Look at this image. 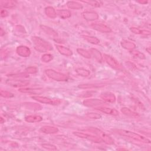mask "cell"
I'll list each match as a JSON object with an SVG mask.
<instances>
[{"instance_id": "obj_15", "label": "cell", "mask_w": 151, "mask_h": 151, "mask_svg": "<svg viewBox=\"0 0 151 151\" xmlns=\"http://www.w3.org/2000/svg\"><path fill=\"white\" fill-rule=\"evenodd\" d=\"M40 27L41 29L44 33H45L47 35L52 37L53 38H56L58 37L57 32L52 28H51L48 26H47V25H40Z\"/></svg>"}, {"instance_id": "obj_29", "label": "cell", "mask_w": 151, "mask_h": 151, "mask_svg": "<svg viewBox=\"0 0 151 151\" xmlns=\"http://www.w3.org/2000/svg\"><path fill=\"white\" fill-rule=\"evenodd\" d=\"M82 37L85 40H86L87 42H88L89 43H91L92 44L97 45L100 43L99 39L96 37L91 36V35H82Z\"/></svg>"}, {"instance_id": "obj_25", "label": "cell", "mask_w": 151, "mask_h": 151, "mask_svg": "<svg viewBox=\"0 0 151 151\" xmlns=\"http://www.w3.org/2000/svg\"><path fill=\"white\" fill-rule=\"evenodd\" d=\"M130 30L131 32L135 34H139V35H150L151 32L147 29H142L136 27H130Z\"/></svg>"}, {"instance_id": "obj_26", "label": "cell", "mask_w": 151, "mask_h": 151, "mask_svg": "<svg viewBox=\"0 0 151 151\" xmlns=\"http://www.w3.org/2000/svg\"><path fill=\"white\" fill-rule=\"evenodd\" d=\"M45 14L46 15L50 18H55L57 14L55 9L52 6H47L45 8Z\"/></svg>"}, {"instance_id": "obj_14", "label": "cell", "mask_w": 151, "mask_h": 151, "mask_svg": "<svg viewBox=\"0 0 151 151\" xmlns=\"http://www.w3.org/2000/svg\"><path fill=\"white\" fill-rule=\"evenodd\" d=\"M101 99L105 103H113L116 101V97L115 95L111 92H105L100 95Z\"/></svg>"}, {"instance_id": "obj_12", "label": "cell", "mask_w": 151, "mask_h": 151, "mask_svg": "<svg viewBox=\"0 0 151 151\" xmlns=\"http://www.w3.org/2000/svg\"><path fill=\"white\" fill-rule=\"evenodd\" d=\"M16 52L18 55L24 58L28 57L31 54V50L25 45H19L17 47Z\"/></svg>"}, {"instance_id": "obj_23", "label": "cell", "mask_w": 151, "mask_h": 151, "mask_svg": "<svg viewBox=\"0 0 151 151\" xmlns=\"http://www.w3.org/2000/svg\"><path fill=\"white\" fill-rule=\"evenodd\" d=\"M25 120L28 123H37L42 120V117L37 114L28 115L25 117Z\"/></svg>"}, {"instance_id": "obj_11", "label": "cell", "mask_w": 151, "mask_h": 151, "mask_svg": "<svg viewBox=\"0 0 151 151\" xmlns=\"http://www.w3.org/2000/svg\"><path fill=\"white\" fill-rule=\"evenodd\" d=\"M95 109L99 110L101 112H103L105 114H109V115H111V116H119V111L113 108H110V107H105V106H98L95 107Z\"/></svg>"}, {"instance_id": "obj_10", "label": "cell", "mask_w": 151, "mask_h": 151, "mask_svg": "<svg viewBox=\"0 0 151 151\" xmlns=\"http://www.w3.org/2000/svg\"><path fill=\"white\" fill-rule=\"evenodd\" d=\"M6 83L12 87H24L29 84V81L27 80H8Z\"/></svg>"}, {"instance_id": "obj_36", "label": "cell", "mask_w": 151, "mask_h": 151, "mask_svg": "<svg viewBox=\"0 0 151 151\" xmlns=\"http://www.w3.org/2000/svg\"><path fill=\"white\" fill-rule=\"evenodd\" d=\"M86 116L90 118V119H99L101 117V116L97 113H93V112H90V113H87Z\"/></svg>"}, {"instance_id": "obj_1", "label": "cell", "mask_w": 151, "mask_h": 151, "mask_svg": "<svg viewBox=\"0 0 151 151\" xmlns=\"http://www.w3.org/2000/svg\"><path fill=\"white\" fill-rule=\"evenodd\" d=\"M114 131L115 133H117L119 135L130 138L134 140L146 144L150 143V140L149 139L134 132L125 129H115L114 130Z\"/></svg>"}, {"instance_id": "obj_46", "label": "cell", "mask_w": 151, "mask_h": 151, "mask_svg": "<svg viewBox=\"0 0 151 151\" xmlns=\"http://www.w3.org/2000/svg\"><path fill=\"white\" fill-rule=\"evenodd\" d=\"M146 51L148 52L149 54H150V47L147 48H146Z\"/></svg>"}, {"instance_id": "obj_6", "label": "cell", "mask_w": 151, "mask_h": 151, "mask_svg": "<svg viewBox=\"0 0 151 151\" xmlns=\"http://www.w3.org/2000/svg\"><path fill=\"white\" fill-rule=\"evenodd\" d=\"M73 133L74 136H76L78 137L87 139L89 141H91V142L96 143H100L103 142L102 140L97 136H94L93 134H87V133H85L83 132H74Z\"/></svg>"}, {"instance_id": "obj_33", "label": "cell", "mask_w": 151, "mask_h": 151, "mask_svg": "<svg viewBox=\"0 0 151 151\" xmlns=\"http://www.w3.org/2000/svg\"><path fill=\"white\" fill-rule=\"evenodd\" d=\"M53 59V56L52 54H49V53H45L44 54L41 58V61L43 63H48L50 61H51Z\"/></svg>"}, {"instance_id": "obj_8", "label": "cell", "mask_w": 151, "mask_h": 151, "mask_svg": "<svg viewBox=\"0 0 151 151\" xmlns=\"http://www.w3.org/2000/svg\"><path fill=\"white\" fill-rule=\"evenodd\" d=\"M83 104L86 107H96L98 106H103L106 103L101 99H88L83 101Z\"/></svg>"}, {"instance_id": "obj_35", "label": "cell", "mask_w": 151, "mask_h": 151, "mask_svg": "<svg viewBox=\"0 0 151 151\" xmlns=\"http://www.w3.org/2000/svg\"><path fill=\"white\" fill-rule=\"evenodd\" d=\"M41 146L42 148L48 150H57V147L52 145V144H50V143H43L41 145Z\"/></svg>"}, {"instance_id": "obj_28", "label": "cell", "mask_w": 151, "mask_h": 151, "mask_svg": "<svg viewBox=\"0 0 151 151\" xmlns=\"http://www.w3.org/2000/svg\"><path fill=\"white\" fill-rule=\"evenodd\" d=\"M67 6L71 9H80L83 8L82 5L77 1H68L66 4Z\"/></svg>"}, {"instance_id": "obj_30", "label": "cell", "mask_w": 151, "mask_h": 151, "mask_svg": "<svg viewBox=\"0 0 151 151\" xmlns=\"http://www.w3.org/2000/svg\"><path fill=\"white\" fill-rule=\"evenodd\" d=\"M75 71L77 73V74H78V76H80L81 77H88L90 74V72L88 70L84 68H82V67L76 68Z\"/></svg>"}, {"instance_id": "obj_22", "label": "cell", "mask_w": 151, "mask_h": 151, "mask_svg": "<svg viewBox=\"0 0 151 151\" xmlns=\"http://www.w3.org/2000/svg\"><path fill=\"white\" fill-rule=\"evenodd\" d=\"M17 2L12 0H2L0 1L1 7L4 8H14Z\"/></svg>"}, {"instance_id": "obj_13", "label": "cell", "mask_w": 151, "mask_h": 151, "mask_svg": "<svg viewBox=\"0 0 151 151\" xmlns=\"http://www.w3.org/2000/svg\"><path fill=\"white\" fill-rule=\"evenodd\" d=\"M83 17L87 21H92L99 18L98 14L94 11H86L82 13Z\"/></svg>"}, {"instance_id": "obj_17", "label": "cell", "mask_w": 151, "mask_h": 151, "mask_svg": "<svg viewBox=\"0 0 151 151\" xmlns=\"http://www.w3.org/2000/svg\"><path fill=\"white\" fill-rule=\"evenodd\" d=\"M55 48L58 52L64 56L70 57L73 55V52L71 50L61 45H55Z\"/></svg>"}, {"instance_id": "obj_44", "label": "cell", "mask_w": 151, "mask_h": 151, "mask_svg": "<svg viewBox=\"0 0 151 151\" xmlns=\"http://www.w3.org/2000/svg\"><path fill=\"white\" fill-rule=\"evenodd\" d=\"M137 2L140 4H146L147 3V1H137Z\"/></svg>"}, {"instance_id": "obj_40", "label": "cell", "mask_w": 151, "mask_h": 151, "mask_svg": "<svg viewBox=\"0 0 151 151\" xmlns=\"http://www.w3.org/2000/svg\"><path fill=\"white\" fill-rule=\"evenodd\" d=\"M84 3H86L90 6L93 7H100V2L97 1H82Z\"/></svg>"}, {"instance_id": "obj_7", "label": "cell", "mask_w": 151, "mask_h": 151, "mask_svg": "<svg viewBox=\"0 0 151 151\" xmlns=\"http://www.w3.org/2000/svg\"><path fill=\"white\" fill-rule=\"evenodd\" d=\"M104 60L106 61V63L110 65L111 68L117 70H122L123 67L121 65V64L113 57H111L110 55L104 54L103 55Z\"/></svg>"}, {"instance_id": "obj_32", "label": "cell", "mask_w": 151, "mask_h": 151, "mask_svg": "<svg viewBox=\"0 0 151 151\" xmlns=\"http://www.w3.org/2000/svg\"><path fill=\"white\" fill-rule=\"evenodd\" d=\"M130 53L136 58L142 59V60H143V59L146 58V57H145V54L143 53H142V52L138 51V50H131V51H130Z\"/></svg>"}, {"instance_id": "obj_27", "label": "cell", "mask_w": 151, "mask_h": 151, "mask_svg": "<svg viewBox=\"0 0 151 151\" xmlns=\"http://www.w3.org/2000/svg\"><path fill=\"white\" fill-rule=\"evenodd\" d=\"M57 14L62 19H67L71 16V13L68 9H58L57 11Z\"/></svg>"}, {"instance_id": "obj_38", "label": "cell", "mask_w": 151, "mask_h": 151, "mask_svg": "<svg viewBox=\"0 0 151 151\" xmlns=\"http://www.w3.org/2000/svg\"><path fill=\"white\" fill-rule=\"evenodd\" d=\"M38 68L34 66H30L25 69V72L27 74H35L38 72Z\"/></svg>"}, {"instance_id": "obj_34", "label": "cell", "mask_w": 151, "mask_h": 151, "mask_svg": "<svg viewBox=\"0 0 151 151\" xmlns=\"http://www.w3.org/2000/svg\"><path fill=\"white\" fill-rule=\"evenodd\" d=\"M24 105L27 108H28L29 109H32V110H38L41 109V106L38 104L36 103H24Z\"/></svg>"}, {"instance_id": "obj_39", "label": "cell", "mask_w": 151, "mask_h": 151, "mask_svg": "<svg viewBox=\"0 0 151 151\" xmlns=\"http://www.w3.org/2000/svg\"><path fill=\"white\" fill-rule=\"evenodd\" d=\"M0 94L2 97H4V98H11L14 97V94L6 90H1Z\"/></svg>"}, {"instance_id": "obj_24", "label": "cell", "mask_w": 151, "mask_h": 151, "mask_svg": "<svg viewBox=\"0 0 151 151\" xmlns=\"http://www.w3.org/2000/svg\"><path fill=\"white\" fill-rule=\"evenodd\" d=\"M89 52L91 54V55H92L94 57V58L98 62H101L102 61L103 55L98 50L94 48H91L89 50Z\"/></svg>"}, {"instance_id": "obj_2", "label": "cell", "mask_w": 151, "mask_h": 151, "mask_svg": "<svg viewBox=\"0 0 151 151\" xmlns=\"http://www.w3.org/2000/svg\"><path fill=\"white\" fill-rule=\"evenodd\" d=\"M31 41L35 50L38 52H45L52 50V47L50 43L39 37H32Z\"/></svg>"}, {"instance_id": "obj_16", "label": "cell", "mask_w": 151, "mask_h": 151, "mask_svg": "<svg viewBox=\"0 0 151 151\" xmlns=\"http://www.w3.org/2000/svg\"><path fill=\"white\" fill-rule=\"evenodd\" d=\"M40 130L41 132L43 133L50 134L57 133V132H58L59 129L55 126L48 125V126H43L40 128Z\"/></svg>"}, {"instance_id": "obj_3", "label": "cell", "mask_w": 151, "mask_h": 151, "mask_svg": "<svg viewBox=\"0 0 151 151\" xmlns=\"http://www.w3.org/2000/svg\"><path fill=\"white\" fill-rule=\"evenodd\" d=\"M87 130L95 134L96 136L99 137L103 142H104L107 145H113L114 143V140L112 139V137L109 136V134L105 133L103 131H101L100 129L94 127H88Z\"/></svg>"}, {"instance_id": "obj_4", "label": "cell", "mask_w": 151, "mask_h": 151, "mask_svg": "<svg viewBox=\"0 0 151 151\" xmlns=\"http://www.w3.org/2000/svg\"><path fill=\"white\" fill-rule=\"evenodd\" d=\"M44 72L49 78L55 81H66L68 80V77L67 75L52 69H47Z\"/></svg>"}, {"instance_id": "obj_18", "label": "cell", "mask_w": 151, "mask_h": 151, "mask_svg": "<svg viewBox=\"0 0 151 151\" xmlns=\"http://www.w3.org/2000/svg\"><path fill=\"white\" fill-rule=\"evenodd\" d=\"M19 91L24 93H28L32 94H38L42 92V90L41 88H26L22 87L19 88Z\"/></svg>"}, {"instance_id": "obj_31", "label": "cell", "mask_w": 151, "mask_h": 151, "mask_svg": "<svg viewBox=\"0 0 151 151\" xmlns=\"http://www.w3.org/2000/svg\"><path fill=\"white\" fill-rule=\"evenodd\" d=\"M77 52L78 54H80V55H81L83 57H84L85 58L89 59L91 57V54L90 53L89 51L83 49V48H77Z\"/></svg>"}, {"instance_id": "obj_5", "label": "cell", "mask_w": 151, "mask_h": 151, "mask_svg": "<svg viewBox=\"0 0 151 151\" xmlns=\"http://www.w3.org/2000/svg\"><path fill=\"white\" fill-rule=\"evenodd\" d=\"M32 99H34L35 101H37L38 102L46 104H50L52 106H57L59 105L61 101L60 99H51L45 96H34L31 97Z\"/></svg>"}, {"instance_id": "obj_21", "label": "cell", "mask_w": 151, "mask_h": 151, "mask_svg": "<svg viewBox=\"0 0 151 151\" xmlns=\"http://www.w3.org/2000/svg\"><path fill=\"white\" fill-rule=\"evenodd\" d=\"M105 86L103 83H90V84H83L78 85V87L83 89H91L94 88H100Z\"/></svg>"}, {"instance_id": "obj_45", "label": "cell", "mask_w": 151, "mask_h": 151, "mask_svg": "<svg viewBox=\"0 0 151 151\" xmlns=\"http://www.w3.org/2000/svg\"><path fill=\"white\" fill-rule=\"evenodd\" d=\"M0 120H1V123L2 124V123H4V122H5V120H4V119H3V117H1V118H0Z\"/></svg>"}, {"instance_id": "obj_20", "label": "cell", "mask_w": 151, "mask_h": 151, "mask_svg": "<svg viewBox=\"0 0 151 151\" xmlns=\"http://www.w3.org/2000/svg\"><path fill=\"white\" fill-rule=\"evenodd\" d=\"M120 45L123 48L130 51L134 50L136 47L133 42L127 40H123L120 42Z\"/></svg>"}, {"instance_id": "obj_43", "label": "cell", "mask_w": 151, "mask_h": 151, "mask_svg": "<svg viewBox=\"0 0 151 151\" xmlns=\"http://www.w3.org/2000/svg\"><path fill=\"white\" fill-rule=\"evenodd\" d=\"M5 31L3 29V28L2 27H1V28H0V35L1 37H2L3 35H5Z\"/></svg>"}, {"instance_id": "obj_19", "label": "cell", "mask_w": 151, "mask_h": 151, "mask_svg": "<svg viewBox=\"0 0 151 151\" xmlns=\"http://www.w3.org/2000/svg\"><path fill=\"white\" fill-rule=\"evenodd\" d=\"M120 111L124 115H126L127 116H129V117H130L137 118V117H139V114L137 113L132 110L131 109H130L129 108L126 107H122L121 109H120Z\"/></svg>"}, {"instance_id": "obj_42", "label": "cell", "mask_w": 151, "mask_h": 151, "mask_svg": "<svg viewBox=\"0 0 151 151\" xmlns=\"http://www.w3.org/2000/svg\"><path fill=\"white\" fill-rule=\"evenodd\" d=\"M8 15V12L5 9H1V17L2 18L6 17Z\"/></svg>"}, {"instance_id": "obj_37", "label": "cell", "mask_w": 151, "mask_h": 151, "mask_svg": "<svg viewBox=\"0 0 151 151\" xmlns=\"http://www.w3.org/2000/svg\"><path fill=\"white\" fill-rule=\"evenodd\" d=\"M8 76L14 77V78H27L29 77L28 74L27 73H20L19 74H9Z\"/></svg>"}, {"instance_id": "obj_9", "label": "cell", "mask_w": 151, "mask_h": 151, "mask_svg": "<svg viewBox=\"0 0 151 151\" xmlns=\"http://www.w3.org/2000/svg\"><path fill=\"white\" fill-rule=\"evenodd\" d=\"M90 27L97 31L103 33H109L111 32V29L107 25L100 22H93L91 24Z\"/></svg>"}, {"instance_id": "obj_41", "label": "cell", "mask_w": 151, "mask_h": 151, "mask_svg": "<svg viewBox=\"0 0 151 151\" xmlns=\"http://www.w3.org/2000/svg\"><path fill=\"white\" fill-rule=\"evenodd\" d=\"M96 93V91H84L82 93H81L79 95V97H89L90 96H92L93 94H94V93Z\"/></svg>"}]
</instances>
